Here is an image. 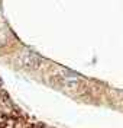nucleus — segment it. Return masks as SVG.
<instances>
[]
</instances>
